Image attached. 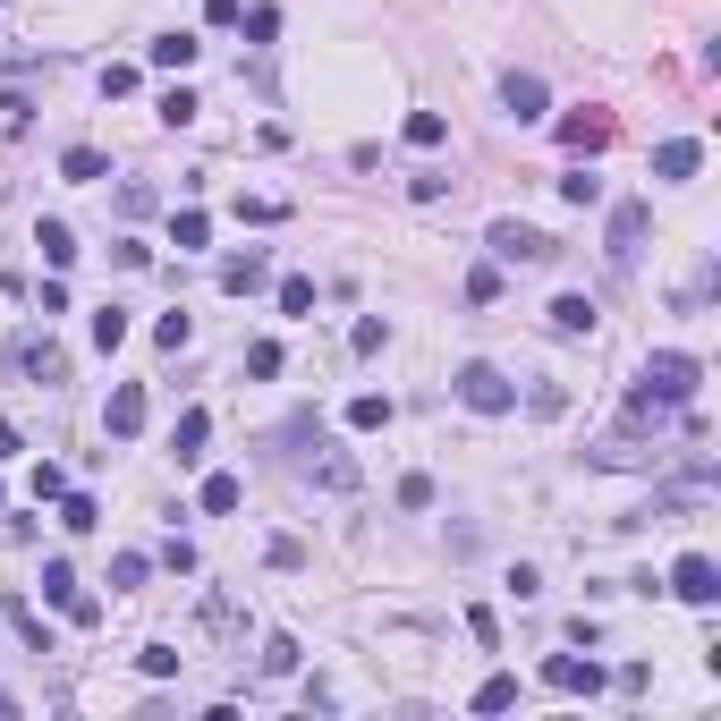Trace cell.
<instances>
[{"label":"cell","mask_w":721,"mask_h":721,"mask_svg":"<svg viewBox=\"0 0 721 721\" xmlns=\"http://www.w3.org/2000/svg\"><path fill=\"white\" fill-rule=\"evenodd\" d=\"M696 382H705V365H696L688 348H654L645 374H637V391H628V425H662L671 408L696 399Z\"/></svg>","instance_id":"6da1fadb"},{"label":"cell","mask_w":721,"mask_h":721,"mask_svg":"<svg viewBox=\"0 0 721 721\" xmlns=\"http://www.w3.org/2000/svg\"><path fill=\"white\" fill-rule=\"evenodd\" d=\"M9 365H18L26 382H43V391H52V382H68V348L52 340V331H18V340H9Z\"/></svg>","instance_id":"7a4b0ae2"},{"label":"cell","mask_w":721,"mask_h":721,"mask_svg":"<svg viewBox=\"0 0 721 721\" xmlns=\"http://www.w3.org/2000/svg\"><path fill=\"white\" fill-rule=\"evenodd\" d=\"M450 391L467 399V408H476V416H510V408H518V391H510V374H501V365H459V382H450Z\"/></svg>","instance_id":"3957f363"},{"label":"cell","mask_w":721,"mask_h":721,"mask_svg":"<svg viewBox=\"0 0 721 721\" xmlns=\"http://www.w3.org/2000/svg\"><path fill=\"white\" fill-rule=\"evenodd\" d=\"M645 230H654V204H637V196H628V204H611V238H603V255H611V263L628 272V263L645 255Z\"/></svg>","instance_id":"277c9868"},{"label":"cell","mask_w":721,"mask_h":721,"mask_svg":"<svg viewBox=\"0 0 721 721\" xmlns=\"http://www.w3.org/2000/svg\"><path fill=\"white\" fill-rule=\"evenodd\" d=\"M484 247H492V263H552L560 247L543 230H526V221H492L484 230Z\"/></svg>","instance_id":"5b68a950"},{"label":"cell","mask_w":721,"mask_h":721,"mask_svg":"<svg viewBox=\"0 0 721 721\" xmlns=\"http://www.w3.org/2000/svg\"><path fill=\"white\" fill-rule=\"evenodd\" d=\"M43 603H52V611H68L77 628H94V620H102L94 594L77 586V569H68V560H43Z\"/></svg>","instance_id":"8992f818"},{"label":"cell","mask_w":721,"mask_h":721,"mask_svg":"<svg viewBox=\"0 0 721 721\" xmlns=\"http://www.w3.org/2000/svg\"><path fill=\"white\" fill-rule=\"evenodd\" d=\"M671 594L696 603V611H713V603H721V569L705 552H679V560H671Z\"/></svg>","instance_id":"52a82bcc"},{"label":"cell","mask_w":721,"mask_h":721,"mask_svg":"<svg viewBox=\"0 0 721 721\" xmlns=\"http://www.w3.org/2000/svg\"><path fill=\"white\" fill-rule=\"evenodd\" d=\"M543 102H552V85H543V77H535V68H510V77H501V111H510V119H543Z\"/></svg>","instance_id":"ba28073f"},{"label":"cell","mask_w":721,"mask_h":721,"mask_svg":"<svg viewBox=\"0 0 721 721\" xmlns=\"http://www.w3.org/2000/svg\"><path fill=\"white\" fill-rule=\"evenodd\" d=\"M145 408H153V399H145V382H119V391H111V408H102V433H111V442H136V433H145Z\"/></svg>","instance_id":"9c48e42d"},{"label":"cell","mask_w":721,"mask_h":721,"mask_svg":"<svg viewBox=\"0 0 721 721\" xmlns=\"http://www.w3.org/2000/svg\"><path fill=\"white\" fill-rule=\"evenodd\" d=\"M543 688H552V696H594V688H603V662H577V654H543Z\"/></svg>","instance_id":"30bf717a"},{"label":"cell","mask_w":721,"mask_h":721,"mask_svg":"<svg viewBox=\"0 0 721 721\" xmlns=\"http://www.w3.org/2000/svg\"><path fill=\"white\" fill-rule=\"evenodd\" d=\"M560 145H569V153H603V145H611V111H569V119H560Z\"/></svg>","instance_id":"8fae6325"},{"label":"cell","mask_w":721,"mask_h":721,"mask_svg":"<svg viewBox=\"0 0 721 721\" xmlns=\"http://www.w3.org/2000/svg\"><path fill=\"white\" fill-rule=\"evenodd\" d=\"M543 323H552L560 340H586V331L603 323V314H594V297H577V289H569V297H552V306H543Z\"/></svg>","instance_id":"7c38bea8"},{"label":"cell","mask_w":721,"mask_h":721,"mask_svg":"<svg viewBox=\"0 0 721 721\" xmlns=\"http://www.w3.org/2000/svg\"><path fill=\"white\" fill-rule=\"evenodd\" d=\"M696 162H705V145H696V136H671V145H654V179H671V187H679V179H696Z\"/></svg>","instance_id":"4fadbf2b"},{"label":"cell","mask_w":721,"mask_h":721,"mask_svg":"<svg viewBox=\"0 0 721 721\" xmlns=\"http://www.w3.org/2000/svg\"><path fill=\"white\" fill-rule=\"evenodd\" d=\"M196 52H204L196 34H153V43H145V60H153V68H179V77L196 68Z\"/></svg>","instance_id":"5bb4252c"},{"label":"cell","mask_w":721,"mask_h":721,"mask_svg":"<svg viewBox=\"0 0 721 721\" xmlns=\"http://www.w3.org/2000/svg\"><path fill=\"white\" fill-rule=\"evenodd\" d=\"M204 442H213V416H204V408H187V416H179V433H170L179 467H196V459H204Z\"/></svg>","instance_id":"9a60e30c"},{"label":"cell","mask_w":721,"mask_h":721,"mask_svg":"<svg viewBox=\"0 0 721 721\" xmlns=\"http://www.w3.org/2000/svg\"><path fill=\"white\" fill-rule=\"evenodd\" d=\"M263 272H272V263H263L255 247H247V255H230V263H221V289H230V297H255V289H263Z\"/></svg>","instance_id":"2e32d148"},{"label":"cell","mask_w":721,"mask_h":721,"mask_svg":"<svg viewBox=\"0 0 721 721\" xmlns=\"http://www.w3.org/2000/svg\"><path fill=\"white\" fill-rule=\"evenodd\" d=\"M34 247H43V263H52V272H68V263H77V230H68V221H43V230H34Z\"/></svg>","instance_id":"e0dca14e"},{"label":"cell","mask_w":721,"mask_h":721,"mask_svg":"<svg viewBox=\"0 0 721 721\" xmlns=\"http://www.w3.org/2000/svg\"><path fill=\"white\" fill-rule=\"evenodd\" d=\"M170 247H179V255H196V247H213V213H196V204H187V213L170 221Z\"/></svg>","instance_id":"ac0fdd59"},{"label":"cell","mask_w":721,"mask_h":721,"mask_svg":"<svg viewBox=\"0 0 721 721\" xmlns=\"http://www.w3.org/2000/svg\"><path fill=\"white\" fill-rule=\"evenodd\" d=\"M297 662H306V645H297L289 628H272V637H263V671H272V679H289Z\"/></svg>","instance_id":"d6986e66"},{"label":"cell","mask_w":721,"mask_h":721,"mask_svg":"<svg viewBox=\"0 0 721 721\" xmlns=\"http://www.w3.org/2000/svg\"><path fill=\"white\" fill-rule=\"evenodd\" d=\"M238 501H247V484H238V476H204V518H230Z\"/></svg>","instance_id":"ffe728a7"},{"label":"cell","mask_w":721,"mask_h":721,"mask_svg":"<svg viewBox=\"0 0 721 721\" xmlns=\"http://www.w3.org/2000/svg\"><path fill=\"white\" fill-rule=\"evenodd\" d=\"M348 425H357V433H382V425H391V399H382V391H357V399H348Z\"/></svg>","instance_id":"44dd1931"},{"label":"cell","mask_w":721,"mask_h":721,"mask_svg":"<svg viewBox=\"0 0 721 721\" xmlns=\"http://www.w3.org/2000/svg\"><path fill=\"white\" fill-rule=\"evenodd\" d=\"M60 526H68V535H94V526H102L94 492H60Z\"/></svg>","instance_id":"7402d4cb"},{"label":"cell","mask_w":721,"mask_h":721,"mask_svg":"<svg viewBox=\"0 0 721 721\" xmlns=\"http://www.w3.org/2000/svg\"><path fill=\"white\" fill-rule=\"evenodd\" d=\"M102 170H111V162H102L94 145H68V153H60V179H77V187H94Z\"/></svg>","instance_id":"603a6c76"},{"label":"cell","mask_w":721,"mask_h":721,"mask_svg":"<svg viewBox=\"0 0 721 721\" xmlns=\"http://www.w3.org/2000/svg\"><path fill=\"white\" fill-rule=\"evenodd\" d=\"M314 484H323V492H357V459H348V450L314 459Z\"/></svg>","instance_id":"cb8c5ba5"},{"label":"cell","mask_w":721,"mask_h":721,"mask_svg":"<svg viewBox=\"0 0 721 721\" xmlns=\"http://www.w3.org/2000/svg\"><path fill=\"white\" fill-rule=\"evenodd\" d=\"M94 348H102V357L128 348V306H102V314H94Z\"/></svg>","instance_id":"d4e9b609"},{"label":"cell","mask_w":721,"mask_h":721,"mask_svg":"<svg viewBox=\"0 0 721 721\" xmlns=\"http://www.w3.org/2000/svg\"><path fill=\"white\" fill-rule=\"evenodd\" d=\"M9 628H18V637H26L34 654H52V628H43V611H26V603H18V594H9Z\"/></svg>","instance_id":"484cf974"},{"label":"cell","mask_w":721,"mask_h":721,"mask_svg":"<svg viewBox=\"0 0 721 721\" xmlns=\"http://www.w3.org/2000/svg\"><path fill=\"white\" fill-rule=\"evenodd\" d=\"M510 705H518V679H510V671H492L484 688H476V713H510Z\"/></svg>","instance_id":"4316f807"},{"label":"cell","mask_w":721,"mask_h":721,"mask_svg":"<svg viewBox=\"0 0 721 721\" xmlns=\"http://www.w3.org/2000/svg\"><path fill=\"white\" fill-rule=\"evenodd\" d=\"M442 136H450V119H442V111H408V145H416V153H433Z\"/></svg>","instance_id":"83f0119b"},{"label":"cell","mask_w":721,"mask_h":721,"mask_svg":"<svg viewBox=\"0 0 721 721\" xmlns=\"http://www.w3.org/2000/svg\"><path fill=\"white\" fill-rule=\"evenodd\" d=\"M179 645H145V654H136V671H145V679H179Z\"/></svg>","instance_id":"f1b7e54d"},{"label":"cell","mask_w":721,"mask_h":721,"mask_svg":"<svg viewBox=\"0 0 721 721\" xmlns=\"http://www.w3.org/2000/svg\"><path fill=\"white\" fill-rule=\"evenodd\" d=\"M145 569H153L145 552H119V560H111V594H136V586H145Z\"/></svg>","instance_id":"f546056e"},{"label":"cell","mask_w":721,"mask_h":721,"mask_svg":"<svg viewBox=\"0 0 721 721\" xmlns=\"http://www.w3.org/2000/svg\"><path fill=\"white\" fill-rule=\"evenodd\" d=\"M560 196L586 213V204H603V179H594V170H569V179H560Z\"/></svg>","instance_id":"4dcf8cb0"},{"label":"cell","mask_w":721,"mask_h":721,"mask_svg":"<svg viewBox=\"0 0 721 721\" xmlns=\"http://www.w3.org/2000/svg\"><path fill=\"white\" fill-rule=\"evenodd\" d=\"M281 314H314V281H306V272L281 281Z\"/></svg>","instance_id":"1f68e13d"},{"label":"cell","mask_w":721,"mask_h":721,"mask_svg":"<svg viewBox=\"0 0 721 721\" xmlns=\"http://www.w3.org/2000/svg\"><path fill=\"white\" fill-rule=\"evenodd\" d=\"M187 119H196V94H187V85H170V94H162V128H187Z\"/></svg>","instance_id":"d6a6232c"},{"label":"cell","mask_w":721,"mask_h":721,"mask_svg":"<svg viewBox=\"0 0 721 721\" xmlns=\"http://www.w3.org/2000/svg\"><path fill=\"white\" fill-rule=\"evenodd\" d=\"M382 340H391V323H382V314H365V323L348 331V348H357V357H374V348H382Z\"/></svg>","instance_id":"836d02e7"},{"label":"cell","mask_w":721,"mask_h":721,"mask_svg":"<svg viewBox=\"0 0 721 721\" xmlns=\"http://www.w3.org/2000/svg\"><path fill=\"white\" fill-rule=\"evenodd\" d=\"M153 340H162L170 357H179V348H187V340H196V323H187V314H162V323H153Z\"/></svg>","instance_id":"e575fe53"},{"label":"cell","mask_w":721,"mask_h":721,"mask_svg":"<svg viewBox=\"0 0 721 721\" xmlns=\"http://www.w3.org/2000/svg\"><path fill=\"white\" fill-rule=\"evenodd\" d=\"M247 374H255V382H272V374H281V340H255V348H247Z\"/></svg>","instance_id":"d590c367"},{"label":"cell","mask_w":721,"mask_h":721,"mask_svg":"<svg viewBox=\"0 0 721 721\" xmlns=\"http://www.w3.org/2000/svg\"><path fill=\"white\" fill-rule=\"evenodd\" d=\"M238 221H255V230H272V221H281V204H272V196H238Z\"/></svg>","instance_id":"8d00e7d4"},{"label":"cell","mask_w":721,"mask_h":721,"mask_svg":"<svg viewBox=\"0 0 721 721\" xmlns=\"http://www.w3.org/2000/svg\"><path fill=\"white\" fill-rule=\"evenodd\" d=\"M399 510H433V476H399Z\"/></svg>","instance_id":"74e56055"},{"label":"cell","mask_w":721,"mask_h":721,"mask_svg":"<svg viewBox=\"0 0 721 721\" xmlns=\"http://www.w3.org/2000/svg\"><path fill=\"white\" fill-rule=\"evenodd\" d=\"M467 297H476V306H492V297H501V272H492V263H476V272H467Z\"/></svg>","instance_id":"f35d334b"},{"label":"cell","mask_w":721,"mask_h":721,"mask_svg":"<svg viewBox=\"0 0 721 721\" xmlns=\"http://www.w3.org/2000/svg\"><path fill=\"white\" fill-rule=\"evenodd\" d=\"M102 94H111V102L136 94V68H128V60H111V68H102Z\"/></svg>","instance_id":"ab89813d"},{"label":"cell","mask_w":721,"mask_h":721,"mask_svg":"<svg viewBox=\"0 0 721 721\" xmlns=\"http://www.w3.org/2000/svg\"><path fill=\"white\" fill-rule=\"evenodd\" d=\"M408 196H416V204H442V196H450V179H442V170H425V179H408Z\"/></svg>","instance_id":"60d3db41"},{"label":"cell","mask_w":721,"mask_h":721,"mask_svg":"<svg viewBox=\"0 0 721 721\" xmlns=\"http://www.w3.org/2000/svg\"><path fill=\"white\" fill-rule=\"evenodd\" d=\"M60 492H68V476H60L52 459H43V467H34V501H60Z\"/></svg>","instance_id":"b9f144b4"},{"label":"cell","mask_w":721,"mask_h":721,"mask_svg":"<svg viewBox=\"0 0 721 721\" xmlns=\"http://www.w3.org/2000/svg\"><path fill=\"white\" fill-rule=\"evenodd\" d=\"M162 569H179V577H187V569H196V543H187V535H170V543H162Z\"/></svg>","instance_id":"7bdbcfd3"},{"label":"cell","mask_w":721,"mask_h":721,"mask_svg":"<svg viewBox=\"0 0 721 721\" xmlns=\"http://www.w3.org/2000/svg\"><path fill=\"white\" fill-rule=\"evenodd\" d=\"M526 408H535V416H560V408H569V391H560V382H535V399H526Z\"/></svg>","instance_id":"ee69618b"},{"label":"cell","mask_w":721,"mask_h":721,"mask_svg":"<svg viewBox=\"0 0 721 721\" xmlns=\"http://www.w3.org/2000/svg\"><path fill=\"white\" fill-rule=\"evenodd\" d=\"M510 594H518V603H535V594H543V569H526V560H518V569H510Z\"/></svg>","instance_id":"f6af8a7d"},{"label":"cell","mask_w":721,"mask_h":721,"mask_svg":"<svg viewBox=\"0 0 721 721\" xmlns=\"http://www.w3.org/2000/svg\"><path fill=\"white\" fill-rule=\"evenodd\" d=\"M18 459V425H0V467Z\"/></svg>","instance_id":"bcb514c9"}]
</instances>
